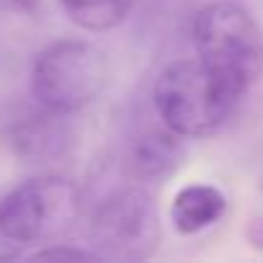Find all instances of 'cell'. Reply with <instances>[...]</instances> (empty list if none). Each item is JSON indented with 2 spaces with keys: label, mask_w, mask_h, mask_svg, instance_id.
Masks as SVG:
<instances>
[{
  "label": "cell",
  "mask_w": 263,
  "mask_h": 263,
  "mask_svg": "<svg viewBox=\"0 0 263 263\" xmlns=\"http://www.w3.org/2000/svg\"><path fill=\"white\" fill-rule=\"evenodd\" d=\"M24 255V250L0 230V260H13V258H21Z\"/></svg>",
  "instance_id": "obj_12"
},
{
  "label": "cell",
  "mask_w": 263,
  "mask_h": 263,
  "mask_svg": "<svg viewBox=\"0 0 263 263\" xmlns=\"http://www.w3.org/2000/svg\"><path fill=\"white\" fill-rule=\"evenodd\" d=\"M183 160L181 135L173 129H142L121 150V168L135 181H158L171 176Z\"/></svg>",
  "instance_id": "obj_7"
},
{
  "label": "cell",
  "mask_w": 263,
  "mask_h": 263,
  "mask_svg": "<svg viewBox=\"0 0 263 263\" xmlns=\"http://www.w3.org/2000/svg\"><path fill=\"white\" fill-rule=\"evenodd\" d=\"M227 209V199L209 183H191L181 189L171 204V222L181 235H196L212 227Z\"/></svg>",
  "instance_id": "obj_8"
},
{
  "label": "cell",
  "mask_w": 263,
  "mask_h": 263,
  "mask_svg": "<svg viewBox=\"0 0 263 263\" xmlns=\"http://www.w3.org/2000/svg\"><path fill=\"white\" fill-rule=\"evenodd\" d=\"M88 235L101 258L145 260L158 250L163 237L158 204L142 189H119L98 201Z\"/></svg>",
  "instance_id": "obj_5"
},
{
  "label": "cell",
  "mask_w": 263,
  "mask_h": 263,
  "mask_svg": "<svg viewBox=\"0 0 263 263\" xmlns=\"http://www.w3.org/2000/svg\"><path fill=\"white\" fill-rule=\"evenodd\" d=\"M34 258H101L96 250H83V248H70L65 242H49L47 248H39L31 253Z\"/></svg>",
  "instance_id": "obj_10"
},
{
  "label": "cell",
  "mask_w": 263,
  "mask_h": 263,
  "mask_svg": "<svg viewBox=\"0 0 263 263\" xmlns=\"http://www.w3.org/2000/svg\"><path fill=\"white\" fill-rule=\"evenodd\" d=\"M199 60L240 96L263 75V29L235 0H214L194 18Z\"/></svg>",
  "instance_id": "obj_2"
},
{
  "label": "cell",
  "mask_w": 263,
  "mask_h": 263,
  "mask_svg": "<svg viewBox=\"0 0 263 263\" xmlns=\"http://www.w3.org/2000/svg\"><path fill=\"white\" fill-rule=\"evenodd\" d=\"M108 75V60L96 44L62 39L36 54L31 67V98L72 116L106 90Z\"/></svg>",
  "instance_id": "obj_4"
},
{
  "label": "cell",
  "mask_w": 263,
  "mask_h": 263,
  "mask_svg": "<svg viewBox=\"0 0 263 263\" xmlns=\"http://www.w3.org/2000/svg\"><path fill=\"white\" fill-rule=\"evenodd\" d=\"M42 6V0H0V8L11 11V13H21V16H31L36 13Z\"/></svg>",
  "instance_id": "obj_11"
},
{
  "label": "cell",
  "mask_w": 263,
  "mask_h": 263,
  "mask_svg": "<svg viewBox=\"0 0 263 263\" xmlns=\"http://www.w3.org/2000/svg\"><path fill=\"white\" fill-rule=\"evenodd\" d=\"M67 18L85 31H108L126 21L135 0H60Z\"/></svg>",
  "instance_id": "obj_9"
},
{
  "label": "cell",
  "mask_w": 263,
  "mask_h": 263,
  "mask_svg": "<svg viewBox=\"0 0 263 263\" xmlns=\"http://www.w3.org/2000/svg\"><path fill=\"white\" fill-rule=\"evenodd\" d=\"M70 114L54 111L36 98L31 103H11L0 116V140L26 163H47L62 158L72 147Z\"/></svg>",
  "instance_id": "obj_6"
},
{
  "label": "cell",
  "mask_w": 263,
  "mask_h": 263,
  "mask_svg": "<svg viewBox=\"0 0 263 263\" xmlns=\"http://www.w3.org/2000/svg\"><path fill=\"white\" fill-rule=\"evenodd\" d=\"M240 93L219 80L201 60L171 62L155 80V111L181 137H206L235 114Z\"/></svg>",
  "instance_id": "obj_1"
},
{
  "label": "cell",
  "mask_w": 263,
  "mask_h": 263,
  "mask_svg": "<svg viewBox=\"0 0 263 263\" xmlns=\"http://www.w3.org/2000/svg\"><path fill=\"white\" fill-rule=\"evenodd\" d=\"M248 240H250L255 248L263 250V212L250 219V224H248Z\"/></svg>",
  "instance_id": "obj_13"
},
{
  "label": "cell",
  "mask_w": 263,
  "mask_h": 263,
  "mask_svg": "<svg viewBox=\"0 0 263 263\" xmlns=\"http://www.w3.org/2000/svg\"><path fill=\"white\" fill-rule=\"evenodd\" d=\"M83 214L80 189L62 176L31 178L0 196V230L24 253L67 237Z\"/></svg>",
  "instance_id": "obj_3"
}]
</instances>
